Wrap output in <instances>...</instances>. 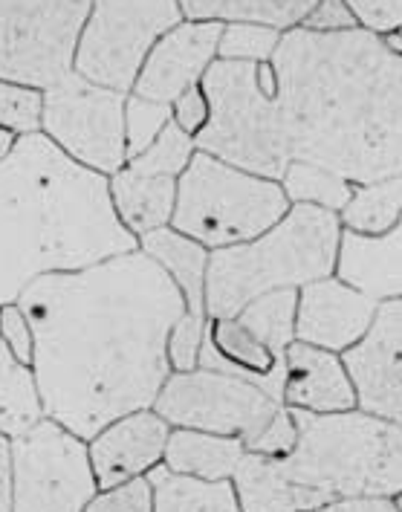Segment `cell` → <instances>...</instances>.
<instances>
[{
  "label": "cell",
  "mask_w": 402,
  "mask_h": 512,
  "mask_svg": "<svg viewBox=\"0 0 402 512\" xmlns=\"http://www.w3.org/2000/svg\"><path fill=\"white\" fill-rule=\"evenodd\" d=\"M284 368L287 374H284L281 403L287 408L313 411V414H336V411L359 408L356 385L350 379L342 353L324 351L295 339L284 353Z\"/></svg>",
  "instance_id": "cell-17"
},
{
  "label": "cell",
  "mask_w": 402,
  "mask_h": 512,
  "mask_svg": "<svg viewBox=\"0 0 402 512\" xmlns=\"http://www.w3.org/2000/svg\"><path fill=\"white\" fill-rule=\"evenodd\" d=\"M319 0H180L188 21H217V24H264L287 32L295 29Z\"/></svg>",
  "instance_id": "cell-24"
},
{
  "label": "cell",
  "mask_w": 402,
  "mask_h": 512,
  "mask_svg": "<svg viewBox=\"0 0 402 512\" xmlns=\"http://www.w3.org/2000/svg\"><path fill=\"white\" fill-rule=\"evenodd\" d=\"M200 87L209 99V122L194 136L197 151L281 183L293 154L272 61L246 64L217 58Z\"/></svg>",
  "instance_id": "cell-6"
},
{
  "label": "cell",
  "mask_w": 402,
  "mask_h": 512,
  "mask_svg": "<svg viewBox=\"0 0 402 512\" xmlns=\"http://www.w3.org/2000/svg\"><path fill=\"white\" fill-rule=\"evenodd\" d=\"M15 142H18V136L12 134V131H6V128H0V162H3L6 157H9V154H12Z\"/></svg>",
  "instance_id": "cell-43"
},
{
  "label": "cell",
  "mask_w": 402,
  "mask_h": 512,
  "mask_svg": "<svg viewBox=\"0 0 402 512\" xmlns=\"http://www.w3.org/2000/svg\"><path fill=\"white\" fill-rule=\"evenodd\" d=\"M376 310V298L350 287L339 275L310 281L298 290L295 339L324 351L345 353L368 336Z\"/></svg>",
  "instance_id": "cell-14"
},
{
  "label": "cell",
  "mask_w": 402,
  "mask_h": 512,
  "mask_svg": "<svg viewBox=\"0 0 402 512\" xmlns=\"http://www.w3.org/2000/svg\"><path fill=\"white\" fill-rule=\"evenodd\" d=\"M232 486L241 512H316L327 504L322 492L295 484L281 460L249 449L232 475Z\"/></svg>",
  "instance_id": "cell-20"
},
{
  "label": "cell",
  "mask_w": 402,
  "mask_h": 512,
  "mask_svg": "<svg viewBox=\"0 0 402 512\" xmlns=\"http://www.w3.org/2000/svg\"><path fill=\"white\" fill-rule=\"evenodd\" d=\"M284 403L269 397L255 382L220 371H174L165 379L154 411L171 429L238 437L246 446L264 432L275 411Z\"/></svg>",
  "instance_id": "cell-11"
},
{
  "label": "cell",
  "mask_w": 402,
  "mask_h": 512,
  "mask_svg": "<svg viewBox=\"0 0 402 512\" xmlns=\"http://www.w3.org/2000/svg\"><path fill=\"white\" fill-rule=\"evenodd\" d=\"M394 35H397V38H400V41H402V27L397 29V32H394Z\"/></svg>",
  "instance_id": "cell-45"
},
{
  "label": "cell",
  "mask_w": 402,
  "mask_h": 512,
  "mask_svg": "<svg viewBox=\"0 0 402 512\" xmlns=\"http://www.w3.org/2000/svg\"><path fill=\"white\" fill-rule=\"evenodd\" d=\"M44 420V403L32 365L0 342V434L18 440Z\"/></svg>",
  "instance_id": "cell-25"
},
{
  "label": "cell",
  "mask_w": 402,
  "mask_h": 512,
  "mask_svg": "<svg viewBox=\"0 0 402 512\" xmlns=\"http://www.w3.org/2000/svg\"><path fill=\"white\" fill-rule=\"evenodd\" d=\"M131 93H119L93 84L76 70L44 90L41 134L84 168L113 177L125 168V102Z\"/></svg>",
  "instance_id": "cell-10"
},
{
  "label": "cell",
  "mask_w": 402,
  "mask_h": 512,
  "mask_svg": "<svg viewBox=\"0 0 402 512\" xmlns=\"http://www.w3.org/2000/svg\"><path fill=\"white\" fill-rule=\"evenodd\" d=\"M293 160L353 186L402 174V53L368 29H287L272 58Z\"/></svg>",
  "instance_id": "cell-2"
},
{
  "label": "cell",
  "mask_w": 402,
  "mask_h": 512,
  "mask_svg": "<svg viewBox=\"0 0 402 512\" xmlns=\"http://www.w3.org/2000/svg\"><path fill=\"white\" fill-rule=\"evenodd\" d=\"M148 481L154 486V512H241L232 481H197L174 475L162 463L148 472Z\"/></svg>",
  "instance_id": "cell-26"
},
{
  "label": "cell",
  "mask_w": 402,
  "mask_h": 512,
  "mask_svg": "<svg viewBox=\"0 0 402 512\" xmlns=\"http://www.w3.org/2000/svg\"><path fill=\"white\" fill-rule=\"evenodd\" d=\"M44 116V90L0 79V128L15 136H29L41 131Z\"/></svg>",
  "instance_id": "cell-32"
},
{
  "label": "cell",
  "mask_w": 402,
  "mask_h": 512,
  "mask_svg": "<svg viewBox=\"0 0 402 512\" xmlns=\"http://www.w3.org/2000/svg\"><path fill=\"white\" fill-rule=\"evenodd\" d=\"M194 154H197L194 136L186 134L171 119L165 125V131L139 157L128 160L125 165L131 171H139V174H154V177H174V180H180V174L186 171L188 162L194 160Z\"/></svg>",
  "instance_id": "cell-30"
},
{
  "label": "cell",
  "mask_w": 402,
  "mask_h": 512,
  "mask_svg": "<svg viewBox=\"0 0 402 512\" xmlns=\"http://www.w3.org/2000/svg\"><path fill=\"white\" fill-rule=\"evenodd\" d=\"M220 32L223 24L217 21H188V18L174 29H168L145 58L134 84V96L174 105L188 87L203 81L209 67L217 61Z\"/></svg>",
  "instance_id": "cell-15"
},
{
  "label": "cell",
  "mask_w": 402,
  "mask_h": 512,
  "mask_svg": "<svg viewBox=\"0 0 402 512\" xmlns=\"http://www.w3.org/2000/svg\"><path fill=\"white\" fill-rule=\"evenodd\" d=\"M316 512H400L394 498H333Z\"/></svg>",
  "instance_id": "cell-41"
},
{
  "label": "cell",
  "mask_w": 402,
  "mask_h": 512,
  "mask_svg": "<svg viewBox=\"0 0 402 512\" xmlns=\"http://www.w3.org/2000/svg\"><path fill=\"white\" fill-rule=\"evenodd\" d=\"M93 0H0V79L47 90L76 70Z\"/></svg>",
  "instance_id": "cell-8"
},
{
  "label": "cell",
  "mask_w": 402,
  "mask_h": 512,
  "mask_svg": "<svg viewBox=\"0 0 402 512\" xmlns=\"http://www.w3.org/2000/svg\"><path fill=\"white\" fill-rule=\"evenodd\" d=\"M356 403L402 429V298L379 301L368 336L342 353Z\"/></svg>",
  "instance_id": "cell-13"
},
{
  "label": "cell",
  "mask_w": 402,
  "mask_h": 512,
  "mask_svg": "<svg viewBox=\"0 0 402 512\" xmlns=\"http://www.w3.org/2000/svg\"><path fill=\"white\" fill-rule=\"evenodd\" d=\"M287 209L290 200L278 180L197 151L177 180L171 226L215 252L264 235Z\"/></svg>",
  "instance_id": "cell-7"
},
{
  "label": "cell",
  "mask_w": 402,
  "mask_h": 512,
  "mask_svg": "<svg viewBox=\"0 0 402 512\" xmlns=\"http://www.w3.org/2000/svg\"><path fill=\"white\" fill-rule=\"evenodd\" d=\"M359 27L374 35H394L402 27V0H345Z\"/></svg>",
  "instance_id": "cell-38"
},
{
  "label": "cell",
  "mask_w": 402,
  "mask_h": 512,
  "mask_svg": "<svg viewBox=\"0 0 402 512\" xmlns=\"http://www.w3.org/2000/svg\"><path fill=\"white\" fill-rule=\"evenodd\" d=\"M336 275L376 301L402 298V217L382 235L342 229Z\"/></svg>",
  "instance_id": "cell-19"
},
{
  "label": "cell",
  "mask_w": 402,
  "mask_h": 512,
  "mask_svg": "<svg viewBox=\"0 0 402 512\" xmlns=\"http://www.w3.org/2000/svg\"><path fill=\"white\" fill-rule=\"evenodd\" d=\"M171 110H174V122L191 136L200 134L203 125L209 122V99L200 84L188 87L186 93L171 105Z\"/></svg>",
  "instance_id": "cell-40"
},
{
  "label": "cell",
  "mask_w": 402,
  "mask_h": 512,
  "mask_svg": "<svg viewBox=\"0 0 402 512\" xmlns=\"http://www.w3.org/2000/svg\"><path fill=\"white\" fill-rule=\"evenodd\" d=\"M293 411V452L281 460L295 484L333 498L402 495V429L371 411Z\"/></svg>",
  "instance_id": "cell-5"
},
{
  "label": "cell",
  "mask_w": 402,
  "mask_h": 512,
  "mask_svg": "<svg viewBox=\"0 0 402 512\" xmlns=\"http://www.w3.org/2000/svg\"><path fill=\"white\" fill-rule=\"evenodd\" d=\"M298 29L330 35V32L359 29V21L353 18V12H350L345 0H319V3L304 15V21L298 24Z\"/></svg>",
  "instance_id": "cell-39"
},
{
  "label": "cell",
  "mask_w": 402,
  "mask_h": 512,
  "mask_svg": "<svg viewBox=\"0 0 402 512\" xmlns=\"http://www.w3.org/2000/svg\"><path fill=\"white\" fill-rule=\"evenodd\" d=\"M200 368L249 379L281 403L284 374H287L284 356L269 351L267 345L249 327H243L235 316L206 322Z\"/></svg>",
  "instance_id": "cell-18"
},
{
  "label": "cell",
  "mask_w": 402,
  "mask_h": 512,
  "mask_svg": "<svg viewBox=\"0 0 402 512\" xmlns=\"http://www.w3.org/2000/svg\"><path fill=\"white\" fill-rule=\"evenodd\" d=\"M402 217V174L353 186L348 206L339 212L342 229L356 235H382Z\"/></svg>",
  "instance_id": "cell-27"
},
{
  "label": "cell",
  "mask_w": 402,
  "mask_h": 512,
  "mask_svg": "<svg viewBox=\"0 0 402 512\" xmlns=\"http://www.w3.org/2000/svg\"><path fill=\"white\" fill-rule=\"evenodd\" d=\"M295 437H298V429H295L293 411L287 405H281L275 411V417L264 426V432L258 434L246 449L258 452V455H269V458H287L293 452Z\"/></svg>",
  "instance_id": "cell-37"
},
{
  "label": "cell",
  "mask_w": 402,
  "mask_h": 512,
  "mask_svg": "<svg viewBox=\"0 0 402 512\" xmlns=\"http://www.w3.org/2000/svg\"><path fill=\"white\" fill-rule=\"evenodd\" d=\"M171 426L154 408H142L113 420L96 437L87 440V458L99 489L145 478L165 458Z\"/></svg>",
  "instance_id": "cell-16"
},
{
  "label": "cell",
  "mask_w": 402,
  "mask_h": 512,
  "mask_svg": "<svg viewBox=\"0 0 402 512\" xmlns=\"http://www.w3.org/2000/svg\"><path fill=\"white\" fill-rule=\"evenodd\" d=\"M183 18L180 0H93L76 50V73L119 93H134L148 53Z\"/></svg>",
  "instance_id": "cell-9"
},
{
  "label": "cell",
  "mask_w": 402,
  "mask_h": 512,
  "mask_svg": "<svg viewBox=\"0 0 402 512\" xmlns=\"http://www.w3.org/2000/svg\"><path fill=\"white\" fill-rule=\"evenodd\" d=\"M18 304L32 324L47 420L87 443L113 420L154 408L174 374L168 336L186 298L145 252L44 275Z\"/></svg>",
  "instance_id": "cell-1"
},
{
  "label": "cell",
  "mask_w": 402,
  "mask_h": 512,
  "mask_svg": "<svg viewBox=\"0 0 402 512\" xmlns=\"http://www.w3.org/2000/svg\"><path fill=\"white\" fill-rule=\"evenodd\" d=\"M12 469V512H84L99 492L87 443L47 417L12 440Z\"/></svg>",
  "instance_id": "cell-12"
},
{
  "label": "cell",
  "mask_w": 402,
  "mask_h": 512,
  "mask_svg": "<svg viewBox=\"0 0 402 512\" xmlns=\"http://www.w3.org/2000/svg\"><path fill=\"white\" fill-rule=\"evenodd\" d=\"M110 200L122 226L134 238H142L162 226H171L177 206V180L139 174L125 165L110 177Z\"/></svg>",
  "instance_id": "cell-21"
},
{
  "label": "cell",
  "mask_w": 402,
  "mask_h": 512,
  "mask_svg": "<svg viewBox=\"0 0 402 512\" xmlns=\"http://www.w3.org/2000/svg\"><path fill=\"white\" fill-rule=\"evenodd\" d=\"M394 501H397V510L402 512V495H397V498H394Z\"/></svg>",
  "instance_id": "cell-44"
},
{
  "label": "cell",
  "mask_w": 402,
  "mask_h": 512,
  "mask_svg": "<svg viewBox=\"0 0 402 512\" xmlns=\"http://www.w3.org/2000/svg\"><path fill=\"white\" fill-rule=\"evenodd\" d=\"M209 316H194L183 313L180 322L171 327L168 336V362L174 371H194L200 368V351H203V336H206Z\"/></svg>",
  "instance_id": "cell-34"
},
{
  "label": "cell",
  "mask_w": 402,
  "mask_h": 512,
  "mask_svg": "<svg viewBox=\"0 0 402 512\" xmlns=\"http://www.w3.org/2000/svg\"><path fill=\"white\" fill-rule=\"evenodd\" d=\"M243 455H246V443L238 437L197 432V429H171L162 466L171 469L174 475L217 484V481H232Z\"/></svg>",
  "instance_id": "cell-23"
},
{
  "label": "cell",
  "mask_w": 402,
  "mask_h": 512,
  "mask_svg": "<svg viewBox=\"0 0 402 512\" xmlns=\"http://www.w3.org/2000/svg\"><path fill=\"white\" fill-rule=\"evenodd\" d=\"M171 119H174L171 105L151 102V99H142V96L131 93L125 102V151H128V160L139 157L165 131V125Z\"/></svg>",
  "instance_id": "cell-33"
},
{
  "label": "cell",
  "mask_w": 402,
  "mask_h": 512,
  "mask_svg": "<svg viewBox=\"0 0 402 512\" xmlns=\"http://www.w3.org/2000/svg\"><path fill=\"white\" fill-rule=\"evenodd\" d=\"M342 220L316 206H290L252 241L215 249L206 272L209 319H232L249 301L275 290H301L336 275Z\"/></svg>",
  "instance_id": "cell-4"
},
{
  "label": "cell",
  "mask_w": 402,
  "mask_h": 512,
  "mask_svg": "<svg viewBox=\"0 0 402 512\" xmlns=\"http://www.w3.org/2000/svg\"><path fill=\"white\" fill-rule=\"evenodd\" d=\"M0 342L15 353L24 365H32L35 356V336H32V324L27 313L18 301L12 304H0Z\"/></svg>",
  "instance_id": "cell-36"
},
{
  "label": "cell",
  "mask_w": 402,
  "mask_h": 512,
  "mask_svg": "<svg viewBox=\"0 0 402 512\" xmlns=\"http://www.w3.org/2000/svg\"><path fill=\"white\" fill-rule=\"evenodd\" d=\"M139 252H145L157 267H160L174 287L186 298V310L194 316H209L206 313V272L212 252L177 232L174 226H162L157 232H148L139 238Z\"/></svg>",
  "instance_id": "cell-22"
},
{
  "label": "cell",
  "mask_w": 402,
  "mask_h": 512,
  "mask_svg": "<svg viewBox=\"0 0 402 512\" xmlns=\"http://www.w3.org/2000/svg\"><path fill=\"white\" fill-rule=\"evenodd\" d=\"M281 186L290 206H316L336 215L348 206L350 194H353V183H348L342 174L307 160L290 162L281 177Z\"/></svg>",
  "instance_id": "cell-28"
},
{
  "label": "cell",
  "mask_w": 402,
  "mask_h": 512,
  "mask_svg": "<svg viewBox=\"0 0 402 512\" xmlns=\"http://www.w3.org/2000/svg\"><path fill=\"white\" fill-rule=\"evenodd\" d=\"M295 313H298V290H275L249 301L235 319L243 327H249L269 351L284 356L295 342Z\"/></svg>",
  "instance_id": "cell-29"
},
{
  "label": "cell",
  "mask_w": 402,
  "mask_h": 512,
  "mask_svg": "<svg viewBox=\"0 0 402 512\" xmlns=\"http://www.w3.org/2000/svg\"><path fill=\"white\" fill-rule=\"evenodd\" d=\"M278 29L264 27V24H223L220 44H217V58L223 61H246V64H267L275 58V50L281 44Z\"/></svg>",
  "instance_id": "cell-31"
},
{
  "label": "cell",
  "mask_w": 402,
  "mask_h": 512,
  "mask_svg": "<svg viewBox=\"0 0 402 512\" xmlns=\"http://www.w3.org/2000/svg\"><path fill=\"white\" fill-rule=\"evenodd\" d=\"M15 469H12V440L0 434V512H12Z\"/></svg>",
  "instance_id": "cell-42"
},
{
  "label": "cell",
  "mask_w": 402,
  "mask_h": 512,
  "mask_svg": "<svg viewBox=\"0 0 402 512\" xmlns=\"http://www.w3.org/2000/svg\"><path fill=\"white\" fill-rule=\"evenodd\" d=\"M84 512H154V486L145 475L110 489H99Z\"/></svg>",
  "instance_id": "cell-35"
},
{
  "label": "cell",
  "mask_w": 402,
  "mask_h": 512,
  "mask_svg": "<svg viewBox=\"0 0 402 512\" xmlns=\"http://www.w3.org/2000/svg\"><path fill=\"white\" fill-rule=\"evenodd\" d=\"M139 249L110 200V177L70 160L47 134L18 136L0 162V304L44 275Z\"/></svg>",
  "instance_id": "cell-3"
}]
</instances>
